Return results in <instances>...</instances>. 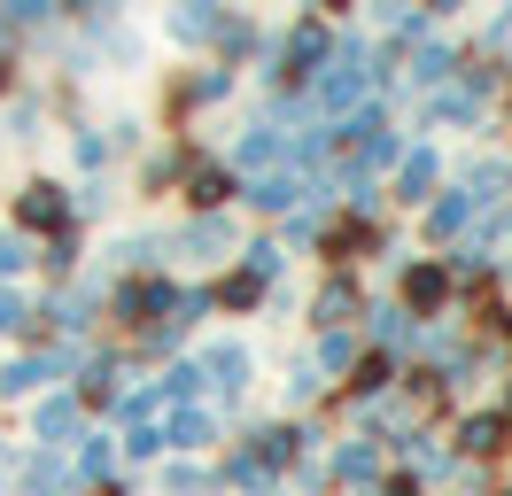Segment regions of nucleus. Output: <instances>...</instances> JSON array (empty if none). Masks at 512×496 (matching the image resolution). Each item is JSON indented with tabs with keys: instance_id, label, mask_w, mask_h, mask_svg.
<instances>
[{
	"instance_id": "obj_3",
	"label": "nucleus",
	"mask_w": 512,
	"mask_h": 496,
	"mask_svg": "<svg viewBox=\"0 0 512 496\" xmlns=\"http://www.w3.org/2000/svg\"><path fill=\"white\" fill-rule=\"evenodd\" d=\"M404 295H412V303H443V272H435V264H419V272L404 279Z\"/></svg>"
},
{
	"instance_id": "obj_9",
	"label": "nucleus",
	"mask_w": 512,
	"mask_h": 496,
	"mask_svg": "<svg viewBox=\"0 0 512 496\" xmlns=\"http://www.w3.org/2000/svg\"><path fill=\"white\" fill-rule=\"evenodd\" d=\"M70 419H78L70 403H47V411H39V434H70Z\"/></svg>"
},
{
	"instance_id": "obj_5",
	"label": "nucleus",
	"mask_w": 512,
	"mask_h": 496,
	"mask_svg": "<svg viewBox=\"0 0 512 496\" xmlns=\"http://www.w3.org/2000/svg\"><path fill=\"white\" fill-rule=\"evenodd\" d=\"M225 194H233V179H225V171H194V202H202V210H210V202H225Z\"/></svg>"
},
{
	"instance_id": "obj_11",
	"label": "nucleus",
	"mask_w": 512,
	"mask_h": 496,
	"mask_svg": "<svg viewBox=\"0 0 512 496\" xmlns=\"http://www.w3.org/2000/svg\"><path fill=\"white\" fill-rule=\"evenodd\" d=\"M16 264H24V241H16V233H0V272H16Z\"/></svg>"
},
{
	"instance_id": "obj_4",
	"label": "nucleus",
	"mask_w": 512,
	"mask_h": 496,
	"mask_svg": "<svg viewBox=\"0 0 512 496\" xmlns=\"http://www.w3.org/2000/svg\"><path fill=\"white\" fill-rule=\"evenodd\" d=\"M210 372H218V388L233 396V388H241V372H249V357H241V349H218V357H210Z\"/></svg>"
},
{
	"instance_id": "obj_6",
	"label": "nucleus",
	"mask_w": 512,
	"mask_h": 496,
	"mask_svg": "<svg viewBox=\"0 0 512 496\" xmlns=\"http://www.w3.org/2000/svg\"><path fill=\"white\" fill-rule=\"evenodd\" d=\"M404 194H427V186H435V155H412V163H404Z\"/></svg>"
},
{
	"instance_id": "obj_7",
	"label": "nucleus",
	"mask_w": 512,
	"mask_h": 496,
	"mask_svg": "<svg viewBox=\"0 0 512 496\" xmlns=\"http://www.w3.org/2000/svg\"><path fill=\"white\" fill-rule=\"evenodd\" d=\"M171 442H179V450H202V442H210V419H171Z\"/></svg>"
},
{
	"instance_id": "obj_2",
	"label": "nucleus",
	"mask_w": 512,
	"mask_h": 496,
	"mask_svg": "<svg viewBox=\"0 0 512 496\" xmlns=\"http://www.w3.org/2000/svg\"><path fill=\"white\" fill-rule=\"evenodd\" d=\"M466 450H474V458L505 450V419H466Z\"/></svg>"
},
{
	"instance_id": "obj_1",
	"label": "nucleus",
	"mask_w": 512,
	"mask_h": 496,
	"mask_svg": "<svg viewBox=\"0 0 512 496\" xmlns=\"http://www.w3.org/2000/svg\"><path fill=\"white\" fill-rule=\"evenodd\" d=\"M24 217H32V225H55V217H63V186H32V194H24Z\"/></svg>"
},
{
	"instance_id": "obj_8",
	"label": "nucleus",
	"mask_w": 512,
	"mask_h": 496,
	"mask_svg": "<svg viewBox=\"0 0 512 496\" xmlns=\"http://www.w3.org/2000/svg\"><path fill=\"white\" fill-rule=\"evenodd\" d=\"M319 55H326V31L303 24V31H295V62H319Z\"/></svg>"
},
{
	"instance_id": "obj_10",
	"label": "nucleus",
	"mask_w": 512,
	"mask_h": 496,
	"mask_svg": "<svg viewBox=\"0 0 512 496\" xmlns=\"http://www.w3.org/2000/svg\"><path fill=\"white\" fill-rule=\"evenodd\" d=\"M319 310H326V318H342V310H357V295H350V287H342V279H334V287H326V303H319Z\"/></svg>"
},
{
	"instance_id": "obj_12",
	"label": "nucleus",
	"mask_w": 512,
	"mask_h": 496,
	"mask_svg": "<svg viewBox=\"0 0 512 496\" xmlns=\"http://www.w3.org/2000/svg\"><path fill=\"white\" fill-rule=\"evenodd\" d=\"M0 326H32V318H24V303H16V295H0Z\"/></svg>"
}]
</instances>
